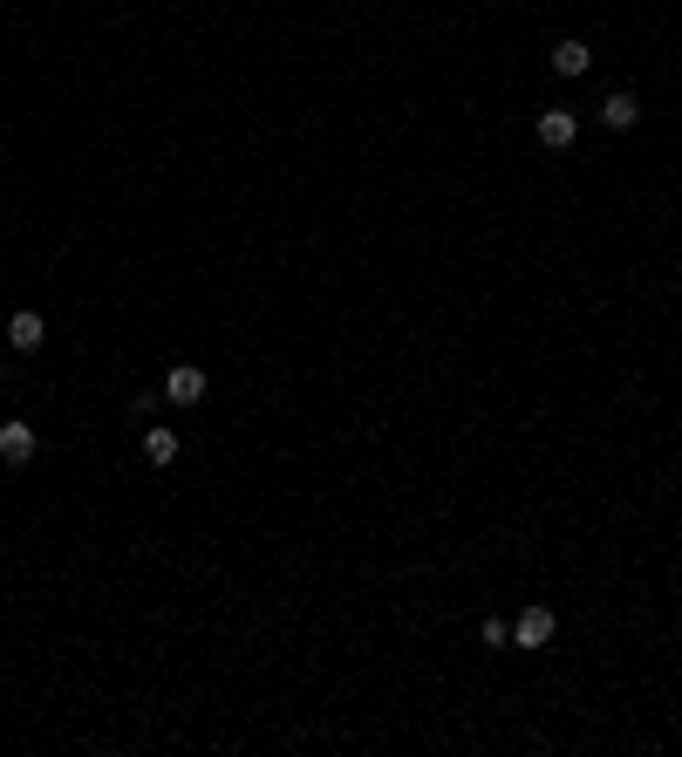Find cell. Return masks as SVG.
<instances>
[{"mask_svg": "<svg viewBox=\"0 0 682 757\" xmlns=\"http://www.w3.org/2000/svg\"><path fill=\"white\" fill-rule=\"evenodd\" d=\"M601 123L607 130H635V123H642V96H635V89H607L601 96Z\"/></svg>", "mask_w": 682, "mask_h": 757, "instance_id": "obj_6", "label": "cell"}, {"mask_svg": "<svg viewBox=\"0 0 682 757\" xmlns=\"http://www.w3.org/2000/svg\"><path fill=\"white\" fill-rule=\"evenodd\" d=\"M587 69H594V48H587L580 35L553 41V76H587Z\"/></svg>", "mask_w": 682, "mask_h": 757, "instance_id": "obj_7", "label": "cell"}, {"mask_svg": "<svg viewBox=\"0 0 682 757\" xmlns=\"http://www.w3.org/2000/svg\"><path fill=\"white\" fill-rule=\"evenodd\" d=\"M7 341H14L21 355H35L41 341H48V321H41V307H14V314H7Z\"/></svg>", "mask_w": 682, "mask_h": 757, "instance_id": "obj_5", "label": "cell"}, {"mask_svg": "<svg viewBox=\"0 0 682 757\" xmlns=\"http://www.w3.org/2000/svg\"><path fill=\"white\" fill-rule=\"evenodd\" d=\"M0 389H7V362H0Z\"/></svg>", "mask_w": 682, "mask_h": 757, "instance_id": "obj_10", "label": "cell"}, {"mask_svg": "<svg viewBox=\"0 0 682 757\" xmlns=\"http://www.w3.org/2000/svg\"><path fill=\"white\" fill-rule=\"evenodd\" d=\"M532 137H539L546 151H573V144H580V116H573V110H539Z\"/></svg>", "mask_w": 682, "mask_h": 757, "instance_id": "obj_3", "label": "cell"}, {"mask_svg": "<svg viewBox=\"0 0 682 757\" xmlns=\"http://www.w3.org/2000/svg\"><path fill=\"white\" fill-rule=\"evenodd\" d=\"M35 451H41V437H35V423H28V417H7V423H0V464H7V471L35 464Z\"/></svg>", "mask_w": 682, "mask_h": 757, "instance_id": "obj_2", "label": "cell"}, {"mask_svg": "<svg viewBox=\"0 0 682 757\" xmlns=\"http://www.w3.org/2000/svg\"><path fill=\"white\" fill-rule=\"evenodd\" d=\"M553 628H560L553 607H526V614L512 621V648H546V642H553Z\"/></svg>", "mask_w": 682, "mask_h": 757, "instance_id": "obj_4", "label": "cell"}, {"mask_svg": "<svg viewBox=\"0 0 682 757\" xmlns=\"http://www.w3.org/2000/svg\"><path fill=\"white\" fill-rule=\"evenodd\" d=\"M478 642H485V648H505V642H512V628H505V614H492V621L478 628Z\"/></svg>", "mask_w": 682, "mask_h": 757, "instance_id": "obj_9", "label": "cell"}, {"mask_svg": "<svg viewBox=\"0 0 682 757\" xmlns=\"http://www.w3.org/2000/svg\"><path fill=\"white\" fill-rule=\"evenodd\" d=\"M144 457H151L157 471H164V464H178V430H164V423H151V430H144Z\"/></svg>", "mask_w": 682, "mask_h": 757, "instance_id": "obj_8", "label": "cell"}, {"mask_svg": "<svg viewBox=\"0 0 682 757\" xmlns=\"http://www.w3.org/2000/svg\"><path fill=\"white\" fill-rule=\"evenodd\" d=\"M205 396H212V376H205L198 362H171V369H164V403L191 410V403H205Z\"/></svg>", "mask_w": 682, "mask_h": 757, "instance_id": "obj_1", "label": "cell"}]
</instances>
